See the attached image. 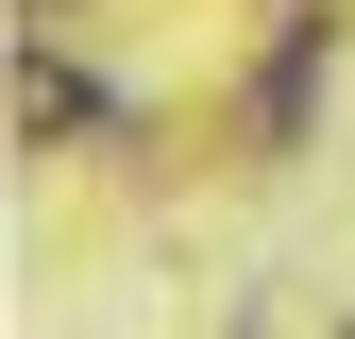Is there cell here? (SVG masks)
<instances>
[]
</instances>
